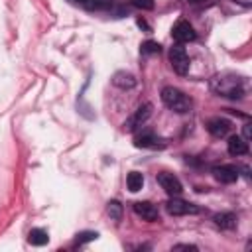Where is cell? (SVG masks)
I'll list each match as a JSON object with an SVG mask.
<instances>
[{"label":"cell","mask_w":252,"mask_h":252,"mask_svg":"<svg viewBox=\"0 0 252 252\" xmlns=\"http://www.w3.org/2000/svg\"><path fill=\"white\" fill-rule=\"evenodd\" d=\"M209 87L215 94L230 100H238L244 96V79L232 71H222L211 77Z\"/></svg>","instance_id":"1"},{"label":"cell","mask_w":252,"mask_h":252,"mask_svg":"<svg viewBox=\"0 0 252 252\" xmlns=\"http://www.w3.org/2000/svg\"><path fill=\"white\" fill-rule=\"evenodd\" d=\"M161 102L177 114H187L193 106V100L183 91H179L175 87H163L161 89Z\"/></svg>","instance_id":"2"},{"label":"cell","mask_w":252,"mask_h":252,"mask_svg":"<svg viewBox=\"0 0 252 252\" xmlns=\"http://www.w3.org/2000/svg\"><path fill=\"white\" fill-rule=\"evenodd\" d=\"M169 63H171V69L177 73V75H187L189 73V55L185 51V47H181V43L169 47Z\"/></svg>","instance_id":"3"},{"label":"cell","mask_w":252,"mask_h":252,"mask_svg":"<svg viewBox=\"0 0 252 252\" xmlns=\"http://www.w3.org/2000/svg\"><path fill=\"white\" fill-rule=\"evenodd\" d=\"M165 209L169 215L173 217H183V215H197L199 213V207L195 203H189V201H183L179 197H171L167 203H165Z\"/></svg>","instance_id":"4"},{"label":"cell","mask_w":252,"mask_h":252,"mask_svg":"<svg viewBox=\"0 0 252 252\" xmlns=\"http://www.w3.org/2000/svg\"><path fill=\"white\" fill-rule=\"evenodd\" d=\"M150 116H152V104H150V102H144V104L138 106L136 112L124 122V130H126V132H136Z\"/></svg>","instance_id":"5"},{"label":"cell","mask_w":252,"mask_h":252,"mask_svg":"<svg viewBox=\"0 0 252 252\" xmlns=\"http://www.w3.org/2000/svg\"><path fill=\"white\" fill-rule=\"evenodd\" d=\"M171 35H173V39L177 43H187V41H193L197 33H195L193 26L187 20H177L173 24V28H171Z\"/></svg>","instance_id":"6"},{"label":"cell","mask_w":252,"mask_h":252,"mask_svg":"<svg viewBox=\"0 0 252 252\" xmlns=\"http://www.w3.org/2000/svg\"><path fill=\"white\" fill-rule=\"evenodd\" d=\"M158 183L161 185V189L169 195V197H179L181 195V191H183V185H181V181L173 175V173H158Z\"/></svg>","instance_id":"7"},{"label":"cell","mask_w":252,"mask_h":252,"mask_svg":"<svg viewBox=\"0 0 252 252\" xmlns=\"http://www.w3.org/2000/svg\"><path fill=\"white\" fill-rule=\"evenodd\" d=\"M134 146L136 148H152V150H158V148H165V140L159 138V136H156L154 132H142V134H136Z\"/></svg>","instance_id":"8"},{"label":"cell","mask_w":252,"mask_h":252,"mask_svg":"<svg viewBox=\"0 0 252 252\" xmlns=\"http://www.w3.org/2000/svg\"><path fill=\"white\" fill-rule=\"evenodd\" d=\"M213 177L220 183H234L238 179V167L236 165H230V163H224V165H215L213 167Z\"/></svg>","instance_id":"9"},{"label":"cell","mask_w":252,"mask_h":252,"mask_svg":"<svg viewBox=\"0 0 252 252\" xmlns=\"http://www.w3.org/2000/svg\"><path fill=\"white\" fill-rule=\"evenodd\" d=\"M132 209H134V213H136L138 217H142V219L148 220V222H154V220L159 219L158 207H156L154 203H150V201H136V203L132 205Z\"/></svg>","instance_id":"10"},{"label":"cell","mask_w":252,"mask_h":252,"mask_svg":"<svg viewBox=\"0 0 252 252\" xmlns=\"http://www.w3.org/2000/svg\"><path fill=\"white\" fill-rule=\"evenodd\" d=\"M207 130H209V134L215 136V138H224V136L230 132V120L220 118V116L211 118V120L207 122Z\"/></svg>","instance_id":"11"},{"label":"cell","mask_w":252,"mask_h":252,"mask_svg":"<svg viewBox=\"0 0 252 252\" xmlns=\"http://www.w3.org/2000/svg\"><path fill=\"white\" fill-rule=\"evenodd\" d=\"M226 150H228L230 156H236V158H238V156H244V154H248V142H246L242 136L234 134V136L228 138Z\"/></svg>","instance_id":"12"},{"label":"cell","mask_w":252,"mask_h":252,"mask_svg":"<svg viewBox=\"0 0 252 252\" xmlns=\"http://www.w3.org/2000/svg\"><path fill=\"white\" fill-rule=\"evenodd\" d=\"M112 85L118 87V89H134L136 87V77L132 73H126V71H116L112 75Z\"/></svg>","instance_id":"13"},{"label":"cell","mask_w":252,"mask_h":252,"mask_svg":"<svg viewBox=\"0 0 252 252\" xmlns=\"http://www.w3.org/2000/svg\"><path fill=\"white\" fill-rule=\"evenodd\" d=\"M213 220H215V224H217L219 228H222V230H232V228H236V215H234V213H217V215L213 217Z\"/></svg>","instance_id":"14"},{"label":"cell","mask_w":252,"mask_h":252,"mask_svg":"<svg viewBox=\"0 0 252 252\" xmlns=\"http://www.w3.org/2000/svg\"><path fill=\"white\" fill-rule=\"evenodd\" d=\"M81 6L91 12H102V10H110L114 6V0H83Z\"/></svg>","instance_id":"15"},{"label":"cell","mask_w":252,"mask_h":252,"mask_svg":"<svg viewBox=\"0 0 252 252\" xmlns=\"http://www.w3.org/2000/svg\"><path fill=\"white\" fill-rule=\"evenodd\" d=\"M28 240H30V244H33V246H43V244L49 242V234H47L43 228H32V230L28 232Z\"/></svg>","instance_id":"16"},{"label":"cell","mask_w":252,"mask_h":252,"mask_svg":"<svg viewBox=\"0 0 252 252\" xmlns=\"http://www.w3.org/2000/svg\"><path fill=\"white\" fill-rule=\"evenodd\" d=\"M126 185H128V189H130L132 193L140 191V189L144 187V175H142L140 171H130L128 177H126Z\"/></svg>","instance_id":"17"},{"label":"cell","mask_w":252,"mask_h":252,"mask_svg":"<svg viewBox=\"0 0 252 252\" xmlns=\"http://www.w3.org/2000/svg\"><path fill=\"white\" fill-rule=\"evenodd\" d=\"M106 211H108V215H110V219H112V220H120V219H122V211H124V209H122L120 201L112 199V201H108Z\"/></svg>","instance_id":"18"},{"label":"cell","mask_w":252,"mask_h":252,"mask_svg":"<svg viewBox=\"0 0 252 252\" xmlns=\"http://www.w3.org/2000/svg\"><path fill=\"white\" fill-rule=\"evenodd\" d=\"M98 238V232H94V230H81V232H77V238H75V244H87V242H93V240H96Z\"/></svg>","instance_id":"19"},{"label":"cell","mask_w":252,"mask_h":252,"mask_svg":"<svg viewBox=\"0 0 252 252\" xmlns=\"http://www.w3.org/2000/svg\"><path fill=\"white\" fill-rule=\"evenodd\" d=\"M140 51H142L144 55H152V53H159V51H161V45H159L158 41H152V39H148V41H144V43L140 45Z\"/></svg>","instance_id":"20"},{"label":"cell","mask_w":252,"mask_h":252,"mask_svg":"<svg viewBox=\"0 0 252 252\" xmlns=\"http://www.w3.org/2000/svg\"><path fill=\"white\" fill-rule=\"evenodd\" d=\"M130 4L140 10H154V6H156L154 0H130Z\"/></svg>","instance_id":"21"},{"label":"cell","mask_w":252,"mask_h":252,"mask_svg":"<svg viewBox=\"0 0 252 252\" xmlns=\"http://www.w3.org/2000/svg\"><path fill=\"white\" fill-rule=\"evenodd\" d=\"M250 136H252V130H250V122H246V124L242 126V138H244L246 142H250Z\"/></svg>","instance_id":"22"},{"label":"cell","mask_w":252,"mask_h":252,"mask_svg":"<svg viewBox=\"0 0 252 252\" xmlns=\"http://www.w3.org/2000/svg\"><path fill=\"white\" fill-rule=\"evenodd\" d=\"M171 250H197L195 244H175Z\"/></svg>","instance_id":"23"},{"label":"cell","mask_w":252,"mask_h":252,"mask_svg":"<svg viewBox=\"0 0 252 252\" xmlns=\"http://www.w3.org/2000/svg\"><path fill=\"white\" fill-rule=\"evenodd\" d=\"M136 24H138V28H142V30L150 32V26H148V22H146L144 18H138V20H136Z\"/></svg>","instance_id":"24"},{"label":"cell","mask_w":252,"mask_h":252,"mask_svg":"<svg viewBox=\"0 0 252 252\" xmlns=\"http://www.w3.org/2000/svg\"><path fill=\"white\" fill-rule=\"evenodd\" d=\"M234 2H240L242 6H250L252 4V0H234Z\"/></svg>","instance_id":"25"},{"label":"cell","mask_w":252,"mask_h":252,"mask_svg":"<svg viewBox=\"0 0 252 252\" xmlns=\"http://www.w3.org/2000/svg\"><path fill=\"white\" fill-rule=\"evenodd\" d=\"M187 2H191V4H201V2H207V0H187Z\"/></svg>","instance_id":"26"}]
</instances>
